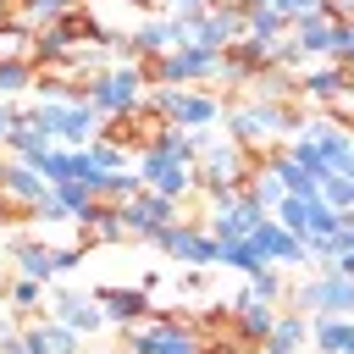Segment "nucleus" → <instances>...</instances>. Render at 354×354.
Listing matches in <instances>:
<instances>
[{
    "mask_svg": "<svg viewBox=\"0 0 354 354\" xmlns=\"http://www.w3.org/2000/svg\"><path fill=\"white\" fill-rule=\"evenodd\" d=\"M221 66H227L221 50H210V44H177L171 55L149 61L144 72H149V88H188V83H216Z\"/></svg>",
    "mask_w": 354,
    "mask_h": 354,
    "instance_id": "f257e3e1",
    "label": "nucleus"
},
{
    "mask_svg": "<svg viewBox=\"0 0 354 354\" xmlns=\"http://www.w3.org/2000/svg\"><path fill=\"white\" fill-rule=\"evenodd\" d=\"M33 122H39L61 149H83V144H94L100 127H105V116H100L88 100H39V105H33Z\"/></svg>",
    "mask_w": 354,
    "mask_h": 354,
    "instance_id": "f03ea898",
    "label": "nucleus"
},
{
    "mask_svg": "<svg viewBox=\"0 0 354 354\" xmlns=\"http://www.w3.org/2000/svg\"><path fill=\"white\" fill-rule=\"evenodd\" d=\"M122 354H199V332L177 315H149L122 326Z\"/></svg>",
    "mask_w": 354,
    "mask_h": 354,
    "instance_id": "7ed1b4c3",
    "label": "nucleus"
},
{
    "mask_svg": "<svg viewBox=\"0 0 354 354\" xmlns=\"http://www.w3.org/2000/svg\"><path fill=\"white\" fill-rule=\"evenodd\" d=\"M144 88H149V72L138 61H122V66H111V72H100L88 83V105L100 116H127V111L144 105Z\"/></svg>",
    "mask_w": 354,
    "mask_h": 354,
    "instance_id": "20e7f679",
    "label": "nucleus"
},
{
    "mask_svg": "<svg viewBox=\"0 0 354 354\" xmlns=\"http://www.w3.org/2000/svg\"><path fill=\"white\" fill-rule=\"evenodd\" d=\"M227 127H232V138H238L243 149H260V144H271L277 133H293V127H299V111L282 105V100H254V105L227 111Z\"/></svg>",
    "mask_w": 354,
    "mask_h": 354,
    "instance_id": "39448f33",
    "label": "nucleus"
},
{
    "mask_svg": "<svg viewBox=\"0 0 354 354\" xmlns=\"http://www.w3.org/2000/svg\"><path fill=\"white\" fill-rule=\"evenodd\" d=\"M271 216H277L293 238H304V243H310V238H332V232H343V221H348V216L332 210L321 194H288Z\"/></svg>",
    "mask_w": 354,
    "mask_h": 354,
    "instance_id": "423d86ee",
    "label": "nucleus"
},
{
    "mask_svg": "<svg viewBox=\"0 0 354 354\" xmlns=\"http://www.w3.org/2000/svg\"><path fill=\"white\" fill-rule=\"evenodd\" d=\"M155 111H166V122L171 127H183V133H199V127H216L221 116H227V105L216 100V94H205V88H155V100H149Z\"/></svg>",
    "mask_w": 354,
    "mask_h": 354,
    "instance_id": "0eeeda50",
    "label": "nucleus"
},
{
    "mask_svg": "<svg viewBox=\"0 0 354 354\" xmlns=\"http://www.w3.org/2000/svg\"><path fill=\"white\" fill-rule=\"evenodd\" d=\"M138 177H144V188H155V194H166V199L199 194V171H194L188 160H177L166 144H149V149L138 155Z\"/></svg>",
    "mask_w": 354,
    "mask_h": 354,
    "instance_id": "6e6552de",
    "label": "nucleus"
},
{
    "mask_svg": "<svg viewBox=\"0 0 354 354\" xmlns=\"http://www.w3.org/2000/svg\"><path fill=\"white\" fill-rule=\"evenodd\" d=\"M299 315H354V282L337 271H315L310 282L293 288Z\"/></svg>",
    "mask_w": 354,
    "mask_h": 354,
    "instance_id": "1a4fd4ad",
    "label": "nucleus"
},
{
    "mask_svg": "<svg viewBox=\"0 0 354 354\" xmlns=\"http://www.w3.org/2000/svg\"><path fill=\"white\" fill-rule=\"evenodd\" d=\"M155 249H166L177 266H216L221 260V243H216V232L210 227H199V221H171L160 238H155Z\"/></svg>",
    "mask_w": 354,
    "mask_h": 354,
    "instance_id": "9d476101",
    "label": "nucleus"
},
{
    "mask_svg": "<svg viewBox=\"0 0 354 354\" xmlns=\"http://www.w3.org/2000/svg\"><path fill=\"white\" fill-rule=\"evenodd\" d=\"M249 39V6L243 0H216L205 17H194V44H210V50H227Z\"/></svg>",
    "mask_w": 354,
    "mask_h": 354,
    "instance_id": "9b49d317",
    "label": "nucleus"
},
{
    "mask_svg": "<svg viewBox=\"0 0 354 354\" xmlns=\"http://www.w3.org/2000/svg\"><path fill=\"white\" fill-rule=\"evenodd\" d=\"M266 216H271V210H266V205H254V194L243 188V194H232L227 205H216L205 227L216 232V243H243V238H249V232H254Z\"/></svg>",
    "mask_w": 354,
    "mask_h": 354,
    "instance_id": "f8f14e48",
    "label": "nucleus"
},
{
    "mask_svg": "<svg viewBox=\"0 0 354 354\" xmlns=\"http://www.w3.org/2000/svg\"><path fill=\"white\" fill-rule=\"evenodd\" d=\"M122 221H127V238H160L171 221H177V199H166V194H155V188H144L138 199H127L122 205Z\"/></svg>",
    "mask_w": 354,
    "mask_h": 354,
    "instance_id": "ddd939ff",
    "label": "nucleus"
},
{
    "mask_svg": "<svg viewBox=\"0 0 354 354\" xmlns=\"http://www.w3.org/2000/svg\"><path fill=\"white\" fill-rule=\"evenodd\" d=\"M0 194L22 210V216H33L39 205H44V194H50V183H44V171L39 166H28V160H0Z\"/></svg>",
    "mask_w": 354,
    "mask_h": 354,
    "instance_id": "4468645a",
    "label": "nucleus"
},
{
    "mask_svg": "<svg viewBox=\"0 0 354 354\" xmlns=\"http://www.w3.org/2000/svg\"><path fill=\"white\" fill-rule=\"evenodd\" d=\"M249 243L260 249V260H266V266H304V260H310L304 238H293V232H288L277 216H266V221L249 232Z\"/></svg>",
    "mask_w": 354,
    "mask_h": 354,
    "instance_id": "2eb2a0df",
    "label": "nucleus"
},
{
    "mask_svg": "<svg viewBox=\"0 0 354 354\" xmlns=\"http://www.w3.org/2000/svg\"><path fill=\"white\" fill-rule=\"evenodd\" d=\"M348 88H354V66H343V61H310V66L299 72V94H304V100L332 105V100H343Z\"/></svg>",
    "mask_w": 354,
    "mask_h": 354,
    "instance_id": "dca6fc26",
    "label": "nucleus"
},
{
    "mask_svg": "<svg viewBox=\"0 0 354 354\" xmlns=\"http://www.w3.org/2000/svg\"><path fill=\"white\" fill-rule=\"evenodd\" d=\"M94 299H100V310H105V321L111 326H133V321H149V288H122V282H105V288H94Z\"/></svg>",
    "mask_w": 354,
    "mask_h": 354,
    "instance_id": "f3484780",
    "label": "nucleus"
},
{
    "mask_svg": "<svg viewBox=\"0 0 354 354\" xmlns=\"http://www.w3.org/2000/svg\"><path fill=\"white\" fill-rule=\"evenodd\" d=\"M127 238V221H122V205L111 199H94L83 216H77V243L94 249V243H122Z\"/></svg>",
    "mask_w": 354,
    "mask_h": 354,
    "instance_id": "a211bd4d",
    "label": "nucleus"
},
{
    "mask_svg": "<svg viewBox=\"0 0 354 354\" xmlns=\"http://www.w3.org/2000/svg\"><path fill=\"white\" fill-rule=\"evenodd\" d=\"M6 149H11V160H28V166H39V160L55 149V138L33 122V105H17V127H11V138H6Z\"/></svg>",
    "mask_w": 354,
    "mask_h": 354,
    "instance_id": "6ab92c4d",
    "label": "nucleus"
},
{
    "mask_svg": "<svg viewBox=\"0 0 354 354\" xmlns=\"http://www.w3.org/2000/svg\"><path fill=\"white\" fill-rule=\"evenodd\" d=\"M50 315H55V321H66V326H72V332H77V337H83V332H105V326H111V321H105V310H100V299H94V293H61V299H55V310H50Z\"/></svg>",
    "mask_w": 354,
    "mask_h": 354,
    "instance_id": "aec40b11",
    "label": "nucleus"
},
{
    "mask_svg": "<svg viewBox=\"0 0 354 354\" xmlns=\"http://www.w3.org/2000/svg\"><path fill=\"white\" fill-rule=\"evenodd\" d=\"M22 343H28V354H77V332L66 321H55V315L28 321L22 326Z\"/></svg>",
    "mask_w": 354,
    "mask_h": 354,
    "instance_id": "412c9836",
    "label": "nucleus"
},
{
    "mask_svg": "<svg viewBox=\"0 0 354 354\" xmlns=\"http://www.w3.org/2000/svg\"><path fill=\"white\" fill-rule=\"evenodd\" d=\"M293 44H299V55H304V61H310V55H326V61H332L337 22H332L326 11H315V17H299V22H293Z\"/></svg>",
    "mask_w": 354,
    "mask_h": 354,
    "instance_id": "4be33fe9",
    "label": "nucleus"
},
{
    "mask_svg": "<svg viewBox=\"0 0 354 354\" xmlns=\"http://www.w3.org/2000/svg\"><path fill=\"white\" fill-rule=\"evenodd\" d=\"M11 260H17L22 277H33V282L61 277V254H55L50 243H39V238H17V243H11Z\"/></svg>",
    "mask_w": 354,
    "mask_h": 354,
    "instance_id": "5701e85b",
    "label": "nucleus"
},
{
    "mask_svg": "<svg viewBox=\"0 0 354 354\" xmlns=\"http://www.w3.org/2000/svg\"><path fill=\"white\" fill-rule=\"evenodd\" d=\"M243 6H249V39L254 44H277L293 33V17L282 6H260V0H243Z\"/></svg>",
    "mask_w": 354,
    "mask_h": 354,
    "instance_id": "b1692460",
    "label": "nucleus"
},
{
    "mask_svg": "<svg viewBox=\"0 0 354 354\" xmlns=\"http://www.w3.org/2000/svg\"><path fill=\"white\" fill-rule=\"evenodd\" d=\"M304 343H310V315L282 310V315H277V326H271V337H266V354H299Z\"/></svg>",
    "mask_w": 354,
    "mask_h": 354,
    "instance_id": "393cba45",
    "label": "nucleus"
},
{
    "mask_svg": "<svg viewBox=\"0 0 354 354\" xmlns=\"http://www.w3.org/2000/svg\"><path fill=\"white\" fill-rule=\"evenodd\" d=\"M266 171H271V177H277L288 194H321V183H315V177H310V171H304V166H299L288 149H277V155L266 160Z\"/></svg>",
    "mask_w": 354,
    "mask_h": 354,
    "instance_id": "a878e982",
    "label": "nucleus"
},
{
    "mask_svg": "<svg viewBox=\"0 0 354 354\" xmlns=\"http://www.w3.org/2000/svg\"><path fill=\"white\" fill-rule=\"evenodd\" d=\"M39 171H44V183H50V188H66V183H77V177H83V155L55 144V149L39 160Z\"/></svg>",
    "mask_w": 354,
    "mask_h": 354,
    "instance_id": "bb28decb",
    "label": "nucleus"
},
{
    "mask_svg": "<svg viewBox=\"0 0 354 354\" xmlns=\"http://www.w3.org/2000/svg\"><path fill=\"white\" fill-rule=\"evenodd\" d=\"M77 155H83V166H88V171H127V166H133V149H122V144H105V138L83 144Z\"/></svg>",
    "mask_w": 354,
    "mask_h": 354,
    "instance_id": "cd10ccee",
    "label": "nucleus"
},
{
    "mask_svg": "<svg viewBox=\"0 0 354 354\" xmlns=\"http://www.w3.org/2000/svg\"><path fill=\"white\" fill-rule=\"evenodd\" d=\"M288 155H293V160H299V166H304L315 183H326V177H332V166H326V155L315 149V138H310V133H299V138L288 144Z\"/></svg>",
    "mask_w": 354,
    "mask_h": 354,
    "instance_id": "c85d7f7f",
    "label": "nucleus"
},
{
    "mask_svg": "<svg viewBox=\"0 0 354 354\" xmlns=\"http://www.w3.org/2000/svg\"><path fill=\"white\" fill-rule=\"evenodd\" d=\"M249 299H260V304H282L288 299V282H282V271L277 266H266V271H254L249 277V288H243Z\"/></svg>",
    "mask_w": 354,
    "mask_h": 354,
    "instance_id": "c756f323",
    "label": "nucleus"
},
{
    "mask_svg": "<svg viewBox=\"0 0 354 354\" xmlns=\"http://www.w3.org/2000/svg\"><path fill=\"white\" fill-rule=\"evenodd\" d=\"M216 266H232V271H243V277H254V271H266V260H260V249L243 238V243H221V260Z\"/></svg>",
    "mask_w": 354,
    "mask_h": 354,
    "instance_id": "7c9ffc66",
    "label": "nucleus"
},
{
    "mask_svg": "<svg viewBox=\"0 0 354 354\" xmlns=\"http://www.w3.org/2000/svg\"><path fill=\"white\" fill-rule=\"evenodd\" d=\"M321 199H326L332 210H343V216H354V183H348L343 171H332V177L321 183Z\"/></svg>",
    "mask_w": 354,
    "mask_h": 354,
    "instance_id": "2f4dec72",
    "label": "nucleus"
},
{
    "mask_svg": "<svg viewBox=\"0 0 354 354\" xmlns=\"http://www.w3.org/2000/svg\"><path fill=\"white\" fill-rule=\"evenodd\" d=\"M249 194H254V205H266V210H277V205L288 199V188H282V183H277L271 171H260V177L249 183Z\"/></svg>",
    "mask_w": 354,
    "mask_h": 354,
    "instance_id": "473e14b6",
    "label": "nucleus"
},
{
    "mask_svg": "<svg viewBox=\"0 0 354 354\" xmlns=\"http://www.w3.org/2000/svg\"><path fill=\"white\" fill-rule=\"evenodd\" d=\"M6 299H11L17 310H33V304L44 299V282H33V277H17V282H6Z\"/></svg>",
    "mask_w": 354,
    "mask_h": 354,
    "instance_id": "72a5a7b5",
    "label": "nucleus"
},
{
    "mask_svg": "<svg viewBox=\"0 0 354 354\" xmlns=\"http://www.w3.org/2000/svg\"><path fill=\"white\" fill-rule=\"evenodd\" d=\"M39 83V66H0V100H11L17 88H33Z\"/></svg>",
    "mask_w": 354,
    "mask_h": 354,
    "instance_id": "f704fd0d",
    "label": "nucleus"
},
{
    "mask_svg": "<svg viewBox=\"0 0 354 354\" xmlns=\"http://www.w3.org/2000/svg\"><path fill=\"white\" fill-rule=\"evenodd\" d=\"M33 221H44V227H50V221H77V216H72V210H66V205H61V194H55V188H50V194H44V205H39V210H33Z\"/></svg>",
    "mask_w": 354,
    "mask_h": 354,
    "instance_id": "c9c22d12",
    "label": "nucleus"
},
{
    "mask_svg": "<svg viewBox=\"0 0 354 354\" xmlns=\"http://www.w3.org/2000/svg\"><path fill=\"white\" fill-rule=\"evenodd\" d=\"M277 6H282V11L293 17V22H299V17H315V11H321V0H277Z\"/></svg>",
    "mask_w": 354,
    "mask_h": 354,
    "instance_id": "e433bc0d",
    "label": "nucleus"
},
{
    "mask_svg": "<svg viewBox=\"0 0 354 354\" xmlns=\"http://www.w3.org/2000/svg\"><path fill=\"white\" fill-rule=\"evenodd\" d=\"M321 11H326L332 22H354V0H321Z\"/></svg>",
    "mask_w": 354,
    "mask_h": 354,
    "instance_id": "4c0bfd02",
    "label": "nucleus"
},
{
    "mask_svg": "<svg viewBox=\"0 0 354 354\" xmlns=\"http://www.w3.org/2000/svg\"><path fill=\"white\" fill-rule=\"evenodd\" d=\"M210 6H216V0H171V11H177V17H205Z\"/></svg>",
    "mask_w": 354,
    "mask_h": 354,
    "instance_id": "58836bf2",
    "label": "nucleus"
},
{
    "mask_svg": "<svg viewBox=\"0 0 354 354\" xmlns=\"http://www.w3.org/2000/svg\"><path fill=\"white\" fill-rule=\"evenodd\" d=\"M11 127H17V105H6V100H0V149H6V138H11Z\"/></svg>",
    "mask_w": 354,
    "mask_h": 354,
    "instance_id": "ea45409f",
    "label": "nucleus"
},
{
    "mask_svg": "<svg viewBox=\"0 0 354 354\" xmlns=\"http://www.w3.org/2000/svg\"><path fill=\"white\" fill-rule=\"evenodd\" d=\"M6 22H11V0H0V28H6Z\"/></svg>",
    "mask_w": 354,
    "mask_h": 354,
    "instance_id": "a19ab883",
    "label": "nucleus"
},
{
    "mask_svg": "<svg viewBox=\"0 0 354 354\" xmlns=\"http://www.w3.org/2000/svg\"><path fill=\"white\" fill-rule=\"evenodd\" d=\"M260 6H277V0H260Z\"/></svg>",
    "mask_w": 354,
    "mask_h": 354,
    "instance_id": "79ce46f5",
    "label": "nucleus"
}]
</instances>
